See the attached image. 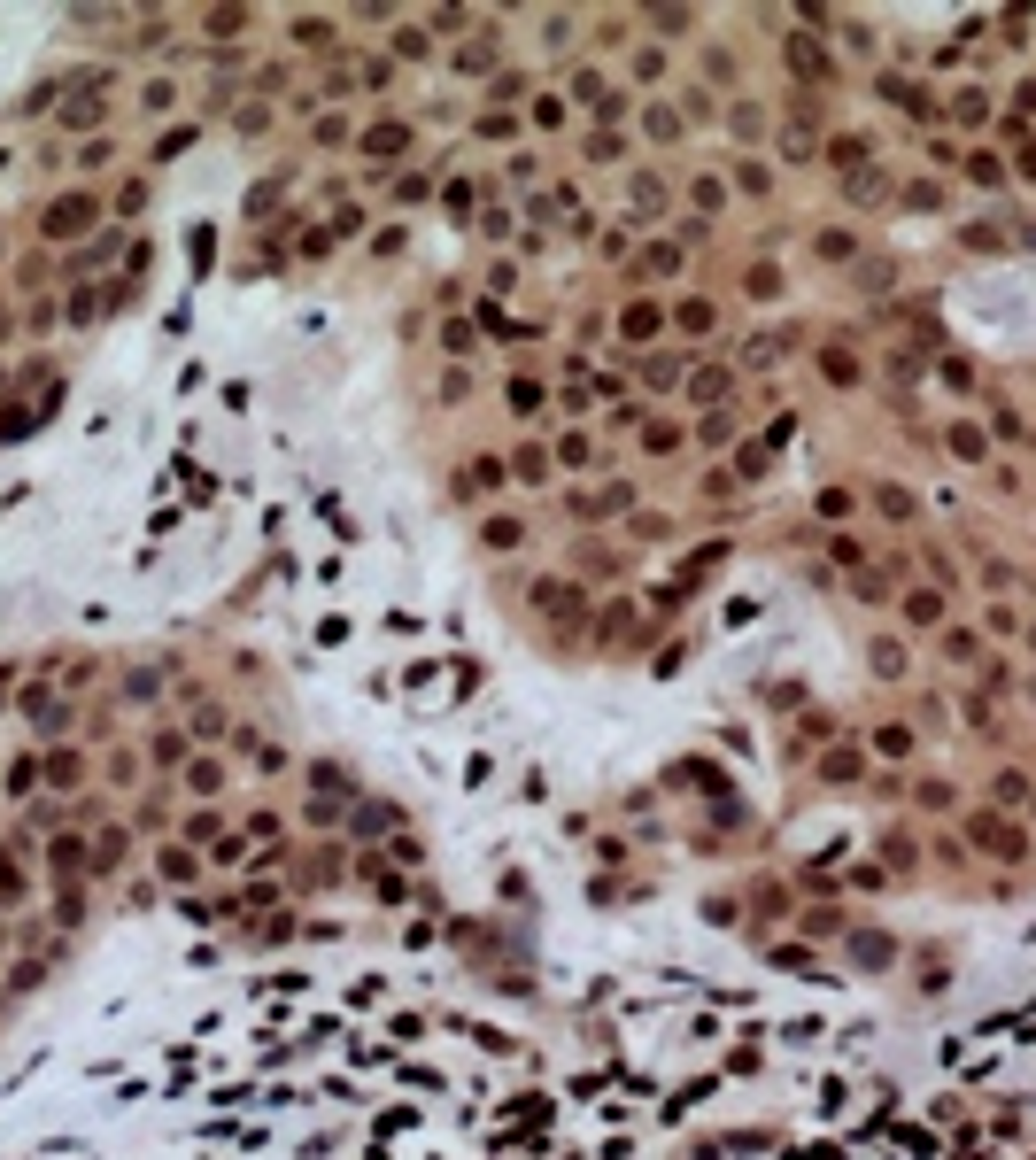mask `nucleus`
<instances>
[{
  "label": "nucleus",
  "mask_w": 1036,
  "mask_h": 1160,
  "mask_svg": "<svg viewBox=\"0 0 1036 1160\" xmlns=\"http://www.w3.org/2000/svg\"><path fill=\"white\" fill-rule=\"evenodd\" d=\"M974 835H982V843H990L997 858H1013V851H1021V835H1013L1005 820H974Z\"/></svg>",
  "instance_id": "nucleus-1"
},
{
  "label": "nucleus",
  "mask_w": 1036,
  "mask_h": 1160,
  "mask_svg": "<svg viewBox=\"0 0 1036 1160\" xmlns=\"http://www.w3.org/2000/svg\"><path fill=\"white\" fill-rule=\"evenodd\" d=\"M905 612H913V620H936V612H944V596H936V589H913V596H905Z\"/></svg>",
  "instance_id": "nucleus-2"
}]
</instances>
